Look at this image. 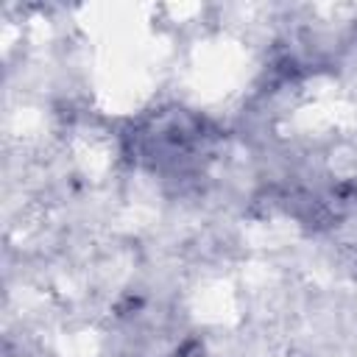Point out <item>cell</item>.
Listing matches in <instances>:
<instances>
[{"label":"cell","mask_w":357,"mask_h":357,"mask_svg":"<svg viewBox=\"0 0 357 357\" xmlns=\"http://www.w3.org/2000/svg\"><path fill=\"white\" fill-rule=\"evenodd\" d=\"M215 128L184 106H162L142 114L126 134L128 156L145 170L178 178L201 170L215 148Z\"/></svg>","instance_id":"cell-1"}]
</instances>
